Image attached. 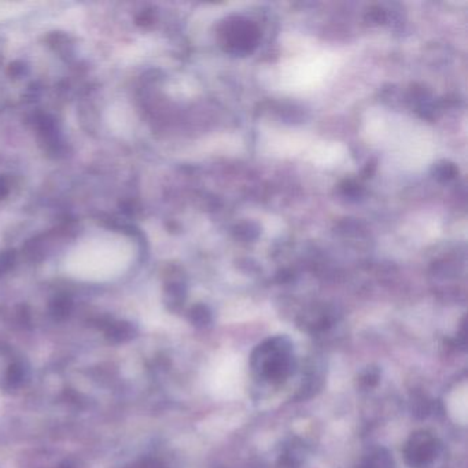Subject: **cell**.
I'll list each match as a JSON object with an SVG mask.
<instances>
[{"instance_id": "4", "label": "cell", "mask_w": 468, "mask_h": 468, "mask_svg": "<svg viewBox=\"0 0 468 468\" xmlns=\"http://www.w3.org/2000/svg\"><path fill=\"white\" fill-rule=\"evenodd\" d=\"M357 468H395V462L388 450L376 449L366 456Z\"/></svg>"}, {"instance_id": "6", "label": "cell", "mask_w": 468, "mask_h": 468, "mask_svg": "<svg viewBox=\"0 0 468 468\" xmlns=\"http://www.w3.org/2000/svg\"><path fill=\"white\" fill-rule=\"evenodd\" d=\"M7 379L13 386H18L24 382L25 370L21 364H13L7 371Z\"/></svg>"}, {"instance_id": "5", "label": "cell", "mask_w": 468, "mask_h": 468, "mask_svg": "<svg viewBox=\"0 0 468 468\" xmlns=\"http://www.w3.org/2000/svg\"><path fill=\"white\" fill-rule=\"evenodd\" d=\"M302 448L299 445H290L279 459V468H299L302 460Z\"/></svg>"}, {"instance_id": "9", "label": "cell", "mask_w": 468, "mask_h": 468, "mask_svg": "<svg viewBox=\"0 0 468 468\" xmlns=\"http://www.w3.org/2000/svg\"><path fill=\"white\" fill-rule=\"evenodd\" d=\"M193 323L197 325H206L209 323V313H206L203 309L193 312Z\"/></svg>"}, {"instance_id": "3", "label": "cell", "mask_w": 468, "mask_h": 468, "mask_svg": "<svg viewBox=\"0 0 468 468\" xmlns=\"http://www.w3.org/2000/svg\"><path fill=\"white\" fill-rule=\"evenodd\" d=\"M107 338H110L113 342H128L135 337V328L129 323L124 321H116L110 323L107 328L104 330Z\"/></svg>"}, {"instance_id": "10", "label": "cell", "mask_w": 468, "mask_h": 468, "mask_svg": "<svg viewBox=\"0 0 468 468\" xmlns=\"http://www.w3.org/2000/svg\"><path fill=\"white\" fill-rule=\"evenodd\" d=\"M7 190H8V188H7V186H6V184H4V181L0 179V198L4 197V196L7 194Z\"/></svg>"}, {"instance_id": "8", "label": "cell", "mask_w": 468, "mask_h": 468, "mask_svg": "<svg viewBox=\"0 0 468 468\" xmlns=\"http://www.w3.org/2000/svg\"><path fill=\"white\" fill-rule=\"evenodd\" d=\"M379 378H380V372H379V370L375 368V367H371V368H367V370L363 372L360 380H361V383H363L364 386L372 388V386H375V385L379 382Z\"/></svg>"}, {"instance_id": "1", "label": "cell", "mask_w": 468, "mask_h": 468, "mask_svg": "<svg viewBox=\"0 0 468 468\" xmlns=\"http://www.w3.org/2000/svg\"><path fill=\"white\" fill-rule=\"evenodd\" d=\"M256 375L272 383L284 380L294 368L293 345L284 337H275L257 346L250 360Z\"/></svg>"}, {"instance_id": "11", "label": "cell", "mask_w": 468, "mask_h": 468, "mask_svg": "<svg viewBox=\"0 0 468 468\" xmlns=\"http://www.w3.org/2000/svg\"><path fill=\"white\" fill-rule=\"evenodd\" d=\"M143 468H165V467H162L161 464H158V463H155V462H152V460H148V462H146V463H145V467Z\"/></svg>"}, {"instance_id": "2", "label": "cell", "mask_w": 468, "mask_h": 468, "mask_svg": "<svg viewBox=\"0 0 468 468\" xmlns=\"http://www.w3.org/2000/svg\"><path fill=\"white\" fill-rule=\"evenodd\" d=\"M444 456V446L430 433H415L405 446V460L412 468H436Z\"/></svg>"}, {"instance_id": "7", "label": "cell", "mask_w": 468, "mask_h": 468, "mask_svg": "<svg viewBox=\"0 0 468 468\" xmlns=\"http://www.w3.org/2000/svg\"><path fill=\"white\" fill-rule=\"evenodd\" d=\"M51 311L56 318H65L71 311V301L68 298H58L54 301Z\"/></svg>"}]
</instances>
